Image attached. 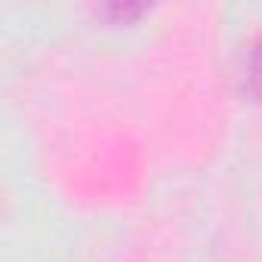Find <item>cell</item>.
I'll return each mask as SVG.
<instances>
[{
  "label": "cell",
  "instance_id": "cell-1",
  "mask_svg": "<svg viewBox=\"0 0 262 262\" xmlns=\"http://www.w3.org/2000/svg\"><path fill=\"white\" fill-rule=\"evenodd\" d=\"M247 86L256 99H262V34H256L247 50Z\"/></svg>",
  "mask_w": 262,
  "mask_h": 262
},
{
  "label": "cell",
  "instance_id": "cell-2",
  "mask_svg": "<svg viewBox=\"0 0 262 262\" xmlns=\"http://www.w3.org/2000/svg\"><path fill=\"white\" fill-rule=\"evenodd\" d=\"M108 13H114V16H136V13H142V4H111Z\"/></svg>",
  "mask_w": 262,
  "mask_h": 262
}]
</instances>
